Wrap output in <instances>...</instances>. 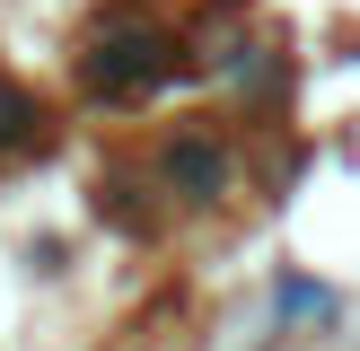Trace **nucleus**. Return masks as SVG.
Wrapping results in <instances>:
<instances>
[{"instance_id": "3", "label": "nucleus", "mask_w": 360, "mask_h": 351, "mask_svg": "<svg viewBox=\"0 0 360 351\" xmlns=\"http://www.w3.org/2000/svg\"><path fill=\"white\" fill-rule=\"evenodd\" d=\"M35 123H44V114H35V105L18 97V88H0V140H27Z\"/></svg>"}, {"instance_id": "1", "label": "nucleus", "mask_w": 360, "mask_h": 351, "mask_svg": "<svg viewBox=\"0 0 360 351\" xmlns=\"http://www.w3.org/2000/svg\"><path fill=\"white\" fill-rule=\"evenodd\" d=\"M158 70H167V35H115V44H97L88 79L97 88H132V79H158Z\"/></svg>"}, {"instance_id": "2", "label": "nucleus", "mask_w": 360, "mask_h": 351, "mask_svg": "<svg viewBox=\"0 0 360 351\" xmlns=\"http://www.w3.org/2000/svg\"><path fill=\"white\" fill-rule=\"evenodd\" d=\"M167 176H185L193 193H220V150H211V140H176V150H167Z\"/></svg>"}]
</instances>
